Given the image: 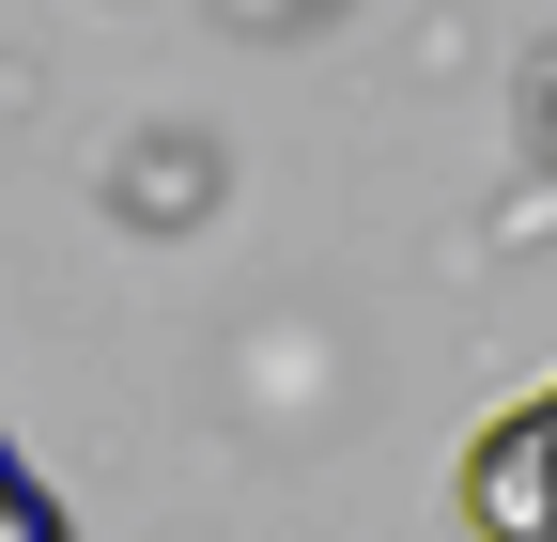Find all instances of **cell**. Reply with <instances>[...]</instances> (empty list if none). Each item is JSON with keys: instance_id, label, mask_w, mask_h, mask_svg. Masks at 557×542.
I'll list each match as a JSON object with an SVG mask.
<instances>
[{"instance_id": "cell-1", "label": "cell", "mask_w": 557, "mask_h": 542, "mask_svg": "<svg viewBox=\"0 0 557 542\" xmlns=\"http://www.w3.org/2000/svg\"><path fill=\"white\" fill-rule=\"evenodd\" d=\"M465 527L480 542H557V372L465 434Z\"/></svg>"}, {"instance_id": "cell-2", "label": "cell", "mask_w": 557, "mask_h": 542, "mask_svg": "<svg viewBox=\"0 0 557 542\" xmlns=\"http://www.w3.org/2000/svg\"><path fill=\"white\" fill-rule=\"evenodd\" d=\"M0 542H62V512H47V481L16 465V434H0Z\"/></svg>"}]
</instances>
